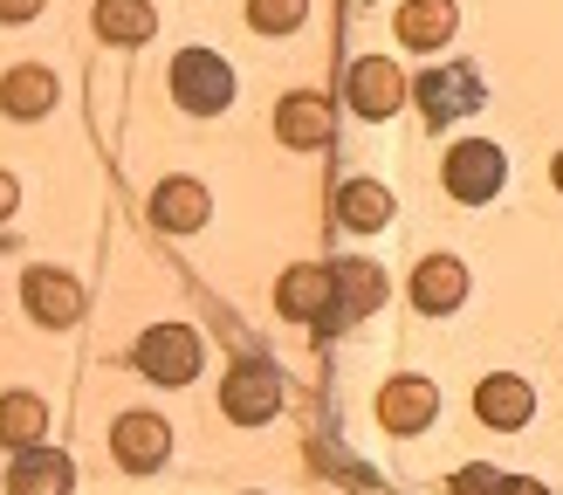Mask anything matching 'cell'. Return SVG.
<instances>
[{"mask_svg": "<svg viewBox=\"0 0 563 495\" xmlns=\"http://www.w3.org/2000/svg\"><path fill=\"white\" fill-rule=\"evenodd\" d=\"M173 97L192 110V118H220L234 103V69L220 63L213 48H186L173 63Z\"/></svg>", "mask_w": 563, "mask_h": 495, "instance_id": "1", "label": "cell"}, {"mask_svg": "<svg viewBox=\"0 0 563 495\" xmlns=\"http://www.w3.org/2000/svg\"><path fill=\"white\" fill-rule=\"evenodd\" d=\"M419 110H427L433 124H454V118H474L482 110V97H488V82L474 76L467 63H433L427 76H419Z\"/></svg>", "mask_w": 563, "mask_h": 495, "instance_id": "2", "label": "cell"}, {"mask_svg": "<svg viewBox=\"0 0 563 495\" xmlns=\"http://www.w3.org/2000/svg\"><path fill=\"white\" fill-rule=\"evenodd\" d=\"M137 372L158 378V385H192L200 378V338L186 323H158L137 338Z\"/></svg>", "mask_w": 563, "mask_h": 495, "instance_id": "3", "label": "cell"}, {"mask_svg": "<svg viewBox=\"0 0 563 495\" xmlns=\"http://www.w3.org/2000/svg\"><path fill=\"white\" fill-rule=\"evenodd\" d=\"M501 173H509V158H501V145H488V138H467V145L446 152V193L467 207H482L501 193Z\"/></svg>", "mask_w": 563, "mask_h": 495, "instance_id": "4", "label": "cell"}, {"mask_svg": "<svg viewBox=\"0 0 563 495\" xmlns=\"http://www.w3.org/2000/svg\"><path fill=\"white\" fill-rule=\"evenodd\" d=\"M220 406H228V420H241V427L275 420V413H282V378H275V365H262V358L234 365L228 385H220Z\"/></svg>", "mask_w": 563, "mask_h": 495, "instance_id": "5", "label": "cell"}, {"mask_svg": "<svg viewBox=\"0 0 563 495\" xmlns=\"http://www.w3.org/2000/svg\"><path fill=\"white\" fill-rule=\"evenodd\" d=\"M330 283H336V296H330V310H323L317 330H344V323L372 317L378 302H385V275H378V268H364V262H336V268H330Z\"/></svg>", "mask_w": 563, "mask_h": 495, "instance_id": "6", "label": "cell"}, {"mask_svg": "<svg viewBox=\"0 0 563 495\" xmlns=\"http://www.w3.org/2000/svg\"><path fill=\"white\" fill-rule=\"evenodd\" d=\"M433 413H440V393H433L427 378L378 385V427L385 433H419V427H433Z\"/></svg>", "mask_w": 563, "mask_h": 495, "instance_id": "7", "label": "cell"}, {"mask_svg": "<svg viewBox=\"0 0 563 495\" xmlns=\"http://www.w3.org/2000/svg\"><path fill=\"white\" fill-rule=\"evenodd\" d=\"M406 103V76L399 63H385V55H364L351 69V110L357 118H391V110Z\"/></svg>", "mask_w": 563, "mask_h": 495, "instance_id": "8", "label": "cell"}, {"mask_svg": "<svg viewBox=\"0 0 563 495\" xmlns=\"http://www.w3.org/2000/svg\"><path fill=\"white\" fill-rule=\"evenodd\" d=\"M474 413H482L488 427L516 433V427H529V413H537V393H529V378L495 372V378H482V393H474Z\"/></svg>", "mask_w": 563, "mask_h": 495, "instance_id": "9", "label": "cell"}, {"mask_svg": "<svg viewBox=\"0 0 563 495\" xmlns=\"http://www.w3.org/2000/svg\"><path fill=\"white\" fill-rule=\"evenodd\" d=\"M110 448H118V461H124V468H137V475H145V468H158V461H165L173 433H165L158 413H124V420L110 427Z\"/></svg>", "mask_w": 563, "mask_h": 495, "instance_id": "10", "label": "cell"}, {"mask_svg": "<svg viewBox=\"0 0 563 495\" xmlns=\"http://www.w3.org/2000/svg\"><path fill=\"white\" fill-rule=\"evenodd\" d=\"M461 296H467V268L454 255H427L412 268V302L427 317H446V310H461Z\"/></svg>", "mask_w": 563, "mask_h": 495, "instance_id": "11", "label": "cell"}, {"mask_svg": "<svg viewBox=\"0 0 563 495\" xmlns=\"http://www.w3.org/2000/svg\"><path fill=\"white\" fill-rule=\"evenodd\" d=\"M207 186L200 179H165L158 193H152V220L165 234H192V228H207Z\"/></svg>", "mask_w": 563, "mask_h": 495, "instance_id": "12", "label": "cell"}, {"mask_svg": "<svg viewBox=\"0 0 563 495\" xmlns=\"http://www.w3.org/2000/svg\"><path fill=\"white\" fill-rule=\"evenodd\" d=\"M330 296H336L330 268H289V275H282V289H275V310L296 317V323H323Z\"/></svg>", "mask_w": 563, "mask_h": 495, "instance_id": "13", "label": "cell"}, {"mask_svg": "<svg viewBox=\"0 0 563 495\" xmlns=\"http://www.w3.org/2000/svg\"><path fill=\"white\" fill-rule=\"evenodd\" d=\"M8 495H69V454L63 448H21Z\"/></svg>", "mask_w": 563, "mask_h": 495, "instance_id": "14", "label": "cell"}, {"mask_svg": "<svg viewBox=\"0 0 563 495\" xmlns=\"http://www.w3.org/2000/svg\"><path fill=\"white\" fill-rule=\"evenodd\" d=\"M27 310L63 330V323L82 317V289L69 283V275H55V268H35V275H27Z\"/></svg>", "mask_w": 563, "mask_h": 495, "instance_id": "15", "label": "cell"}, {"mask_svg": "<svg viewBox=\"0 0 563 495\" xmlns=\"http://www.w3.org/2000/svg\"><path fill=\"white\" fill-rule=\"evenodd\" d=\"M275 131H282V145H296V152L323 145V138H330V103L323 97H282Z\"/></svg>", "mask_w": 563, "mask_h": 495, "instance_id": "16", "label": "cell"}, {"mask_svg": "<svg viewBox=\"0 0 563 495\" xmlns=\"http://www.w3.org/2000/svg\"><path fill=\"white\" fill-rule=\"evenodd\" d=\"M454 35V0H406L399 8V42L406 48H440Z\"/></svg>", "mask_w": 563, "mask_h": 495, "instance_id": "17", "label": "cell"}, {"mask_svg": "<svg viewBox=\"0 0 563 495\" xmlns=\"http://www.w3.org/2000/svg\"><path fill=\"white\" fill-rule=\"evenodd\" d=\"M336 220H344V228H357V234H378L385 220H391V193H385L378 179H351L344 193H336Z\"/></svg>", "mask_w": 563, "mask_h": 495, "instance_id": "18", "label": "cell"}, {"mask_svg": "<svg viewBox=\"0 0 563 495\" xmlns=\"http://www.w3.org/2000/svg\"><path fill=\"white\" fill-rule=\"evenodd\" d=\"M0 103H8V118H48L55 76L35 69V63H21V69H8V82H0Z\"/></svg>", "mask_w": 563, "mask_h": 495, "instance_id": "19", "label": "cell"}, {"mask_svg": "<svg viewBox=\"0 0 563 495\" xmlns=\"http://www.w3.org/2000/svg\"><path fill=\"white\" fill-rule=\"evenodd\" d=\"M152 28H158V14L145 8V0H103L97 8V35L103 42H145Z\"/></svg>", "mask_w": 563, "mask_h": 495, "instance_id": "20", "label": "cell"}, {"mask_svg": "<svg viewBox=\"0 0 563 495\" xmlns=\"http://www.w3.org/2000/svg\"><path fill=\"white\" fill-rule=\"evenodd\" d=\"M42 427H48V406L35 393H8V406H0V440H8V448H35Z\"/></svg>", "mask_w": 563, "mask_h": 495, "instance_id": "21", "label": "cell"}, {"mask_svg": "<svg viewBox=\"0 0 563 495\" xmlns=\"http://www.w3.org/2000/svg\"><path fill=\"white\" fill-rule=\"evenodd\" d=\"M309 0H247V21H255V35H289V28H302Z\"/></svg>", "mask_w": 563, "mask_h": 495, "instance_id": "22", "label": "cell"}, {"mask_svg": "<svg viewBox=\"0 0 563 495\" xmlns=\"http://www.w3.org/2000/svg\"><path fill=\"white\" fill-rule=\"evenodd\" d=\"M501 482H509V475H495V468H461L446 488H454V495H501Z\"/></svg>", "mask_w": 563, "mask_h": 495, "instance_id": "23", "label": "cell"}, {"mask_svg": "<svg viewBox=\"0 0 563 495\" xmlns=\"http://www.w3.org/2000/svg\"><path fill=\"white\" fill-rule=\"evenodd\" d=\"M501 495H550L543 482H501Z\"/></svg>", "mask_w": 563, "mask_h": 495, "instance_id": "24", "label": "cell"}, {"mask_svg": "<svg viewBox=\"0 0 563 495\" xmlns=\"http://www.w3.org/2000/svg\"><path fill=\"white\" fill-rule=\"evenodd\" d=\"M35 8H42V0H8V21H27Z\"/></svg>", "mask_w": 563, "mask_h": 495, "instance_id": "25", "label": "cell"}, {"mask_svg": "<svg viewBox=\"0 0 563 495\" xmlns=\"http://www.w3.org/2000/svg\"><path fill=\"white\" fill-rule=\"evenodd\" d=\"M556 193H563V152H556Z\"/></svg>", "mask_w": 563, "mask_h": 495, "instance_id": "26", "label": "cell"}]
</instances>
